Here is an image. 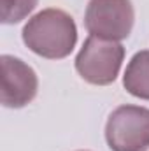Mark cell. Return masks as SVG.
Segmentation results:
<instances>
[{"label": "cell", "mask_w": 149, "mask_h": 151, "mask_svg": "<svg viewBox=\"0 0 149 151\" xmlns=\"http://www.w3.org/2000/svg\"><path fill=\"white\" fill-rule=\"evenodd\" d=\"M2 91L0 100L4 107L21 109L30 104L39 90V79L35 70L21 58L2 55Z\"/></svg>", "instance_id": "5b68a950"}, {"label": "cell", "mask_w": 149, "mask_h": 151, "mask_svg": "<svg viewBox=\"0 0 149 151\" xmlns=\"http://www.w3.org/2000/svg\"><path fill=\"white\" fill-rule=\"evenodd\" d=\"M21 37L32 53L47 60H62L74 51L77 27L69 12L62 9H44L28 19Z\"/></svg>", "instance_id": "6da1fadb"}, {"label": "cell", "mask_w": 149, "mask_h": 151, "mask_svg": "<svg viewBox=\"0 0 149 151\" xmlns=\"http://www.w3.org/2000/svg\"><path fill=\"white\" fill-rule=\"evenodd\" d=\"M135 9L132 0H90L84 27L90 35L105 40H123L132 34Z\"/></svg>", "instance_id": "277c9868"}, {"label": "cell", "mask_w": 149, "mask_h": 151, "mask_svg": "<svg viewBox=\"0 0 149 151\" xmlns=\"http://www.w3.org/2000/svg\"><path fill=\"white\" fill-rule=\"evenodd\" d=\"M123 60L125 47L117 40L90 35L75 56V70L86 83L105 86L116 81Z\"/></svg>", "instance_id": "7a4b0ae2"}, {"label": "cell", "mask_w": 149, "mask_h": 151, "mask_svg": "<svg viewBox=\"0 0 149 151\" xmlns=\"http://www.w3.org/2000/svg\"><path fill=\"white\" fill-rule=\"evenodd\" d=\"M39 0H2L0 19L4 25H16L23 21L35 7Z\"/></svg>", "instance_id": "52a82bcc"}, {"label": "cell", "mask_w": 149, "mask_h": 151, "mask_svg": "<svg viewBox=\"0 0 149 151\" xmlns=\"http://www.w3.org/2000/svg\"><path fill=\"white\" fill-rule=\"evenodd\" d=\"M105 141L112 151H146L149 148V109L119 106L105 123Z\"/></svg>", "instance_id": "3957f363"}, {"label": "cell", "mask_w": 149, "mask_h": 151, "mask_svg": "<svg viewBox=\"0 0 149 151\" xmlns=\"http://www.w3.org/2000/svg\"><path fill=\"white\" fill-rule=\"evenodd\" d=\"M125 90L142 100H149V49L132 56L123 76Z\"/></svg>", "instance_id": "8992f818"}]
</instances>
